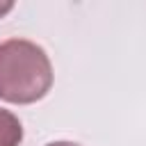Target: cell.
<instances>
[{
  "label": "cell",
  "instance_id": "obj_3",
  "mask_svg": "<svg viewBox=\"0 0 146 146\" xmlns=\"http://www.w3.org/2000/svg\"><path fill=\"white\" fill-rule=\"evenodd\" d=\"M11 7H14V2H0V18H2L7 11H11Z\"/></svg>",
  "mask_w": 146,
  "mask_h": 146
},
{
  "label": "cell",
  "instance_id": "obj_4",
  "mask_svg": "<svg viewBox=\"0 0 146 146\" xmlns=\"http://www.w3.org/2000/svg\"><path fill=\"white\" fill-rule=\"evenodd\" d=\"M48 146H80V144H75V141H52Z\"/></svg>",
  "mask_w": 146,
  "mask_h": 146
},
{
  "label": "cell",
  "instance_id": "obj_2",
  "mask_svg": "<svg viewBox=\"0 0 146 146\" xmlns=\"http://www.w3.org/2000/svg\"><path fill=\"white\" fill-rule=\"evenodd\" d=\"M21 139H23L21 121L9 110L0 107V146H18Z\"/></svg>",
  "mask_w": 146,
  "mask_h": 146
},
{
  "label": "cell",
  "instance_id": "obj_1",
  "mask_svg": "<svg viewBox=\"0 0 146 146\" xmlns=\"http://www.w3.org/2000/svg\"><path fill=\"white\" fill-rule=\"evenodd\" d=\"M52 87V66L41 46L27 39L0 43V98L16 105L41 100Z\"/></svg>",
  "mask_w": 146,
  "mask_h": 146
}]
</instances>
